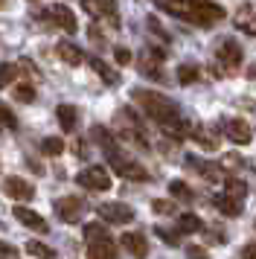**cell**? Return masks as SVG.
<instances>
[{"label": "cell", "mask_w": 256, "mask_h": 259, "mask_svg": "<svg viewBox=\"0 0 256 259\" xmlns=\"http://www.w3.org/2000/svg\"><path fill=\"white\" fill-rule=\"evenodd\" d=\"M18 76V64H9V61H0V88H9Z\"/></svg>", "instance_id": "cell-28"}, {"label": "cell", "mask_w": 256, "mask_h": 259, "mask_svg": "<svg viewBox=\"0 0 256 259\" xmlns=\"http://www.w3.org/2000/svg\"><path fill=\"white\" fill-rule=\"evenodd\" d=\"M32 3H35V0H32Z\"/></svg>", "instance_id": "cell-42"}, {"label": "cell", "mask_w": 256, "mask_h": 259, "mask_svg": "<svg viewBox=\"0 0 256 259\" xmlns=\"http://www.w3.org/2000/svg\"><path fill=\"white\" fill-rule=\"evenodd\" d=\"M12 215H15L23 227L35 230V233H47V222H44V215H41V212H35V210H29V207H23V204H21V207H15V210H12Z\"/></svg>", "instance_id": "cell-11"}, {"label": "cell", "mask_w": 256, "mask_h": 259, "mask_svg": "<svg viewBox=\"0 0 256 259\" xmlns=\"http://www.w3.org/2000/svg\"><path fill=\"white\" fill-rule=\"evenodd\" d=\"M154 3L166 15H175L181 21H189V0H154Z\"/></svg>", "instance_id": "cell-17"}, {"label": "cell", "mask_w": 256, "mask_h": 259, "mask_svg": "<svg viewBox=\"0 0 256 259\" xmlns=\"http://www.w3.org/2000/svg\"><path fill=\"white\" fill-rule=\"evenodd\" d=\"M56 53H58V59L64 61V64H70V67H76V64H81V61H84V53H81L73 41H58Z\"/></svg>", "instance_id": "cell-15"}, {"label": "cell", "mask_w": 256, "mask_h": 259, "mask_svg": "<svg viewBox=\"0 0 256 259\" xmlns=\"http://www.w3.org/2000/svg\"><path fill=\"white\" fill-rule=\"evenodd\" d=\"M0 128H9V131L18 128V117H15L6 105H0Z\"/></svg>", "instance_id": "cell-33"}, {"label": "cell", "mask_w": 256, "mask_h": 259, "mask_svg": "<svg viewBox=\"0 0 256 259\" xmlns=\"http://www.w3.org/2000/svg\"><path fill=\"white\" fill-rule=\"evenodd\" d=\"M15 253H18V250H15L9 242H0V256H15Z\"/></svg>", "instance_id": "cell-40"}, {"label": "cell", "mask_w": 256, "mask_h": 259, "mask_svg": "<svg viewBox=\"0 0 256 259\" xmlns=\"http://www.w3.org/2000/svg\"><path fill=\"white\" fill-rule=\"evenodd\" d=\"M236 26L242 29L244 35L256 38V12L250 9V6H242V9L236 12Z\"/></svg>", "instance_id": "cell-18"}, {"label": "cell", "mask_w": 256, "mask_h": 259, "mask_svg": "<svg viewBox=\"0 0 256 259\" xmlns=\"http://www.w3.org/2000/svg\"><path fill=\"white\" fill-rule=\"evenodd\" d=\"M41 152L50 154V157H58V154L64 152V140H61V137H47V140L41 143Z\"/></svg>", "instance_id": "cell-29"}, {"label": "cell", "mask_w": 256, "mask_h": 259, "mask_svg": "<svg viewBox=\"0 0 256 259\" xmlns=\"http://www.w3.org/2000/svg\"><path fill=\"white\" fill-rule=\"evenodd\" d=\"M178 227H181V233H198V230H204V224L198 219L195 212H181L178 215Z\"/></svg>", "instance_id": "cell-21"}, {"label": "cell", "mask_w": 256, "mask_h": 259, "mask_svg": "<svg viewBox=\"0 0 256 259\" xmlns=\"http://www.w3.org/2000/svg\"><path fill=\"white\" fill-rule=\"evenodd\" d=\"M96 212H99L102 222H108V224H131L134 222V210H131L128 204H122V201H105V204L96 207Z\"/></svg>", "instance_id": "cell-5"}, {"label": "cell", "mask_w": 256, "mask_h": 259, "mask_svg": "<svg viewBox=\"0 0 256 259\" xmlns=\"http://www.w3.org/2000/svg\"><path fill=\"white\" fill-rule=\"evenodd\" d=\"M81 6H84V12L88 15L99 18V0H81Z\"/></svg>", "instance_id": "cell-37"}, {"label": "cell", "mask_w": 256, "mask_h": 259, "mask_svg": "<svg viewBox=\"0 0 256 259\" xmlns=\"http://www.w3.org/2000/svg\"><path fill=\"white\" fill-rule=\"evenodd\" d=\"M189 137L201 146V149H207V152H216L219 149V134L209 128V125H201V122H195L192 128H189Z\"/></svg>", "instance_id": "cell-12"}, {"label": "cell", "mask_w": 256, "mask_h": 259, "mask_svg": "<svg viewBox=\"0 0 256 259\" xmlns=\"http://www.w3.org/2000/svg\"><path fill=\"white\" fill-rule=\"evenodd\" d=\"M76 184L84 189H99V192H105V189H111V175H108V169H102V166H88V169H81L79 175H76Z\"/></svg>", "instance_id": "cell-4"}, {"label": "cell", "mask_w": 256, "mask_h": 259, "mask_svg": "<svg viewBox=\"0 0 256 259\" xmlns=\"http://www.w3.org/2000/svg\"><path fill=\"white\" fill-rule=\"evenodd\" d=\"M3 195H9L15 201H32L35 198V187L26 184L23 178L12 175V178H3Z\"/></svg>", "instance_id": "cell-9"}, {"label": "cell", "mask_w": 256, "mask_h": 259, "mask_svg": "<svg viewBox=\"0 0 256 259\" xmlns=\"http://www.w3.org/2000/svg\"><path fill=\"white\" fill-rule=\"evenodd\" d=\"M81 212H84V201H81V198H73V195H67V198H58V201H56V215H58L64 224L81 222Z\"/></svg>", "instance_id": "cell-7"}, {"label": "cell", "mask_w": 256, "mask_h": 259, "mask_svg": "<svg viewBox=\"0 0 256 259\" xmlns=\"http://www.w3.org/2000/svg\"><path fill=\"white\" fill-rule=\"evenodd\" d=\"M186 166H192V169H195L204 181H212V184L219 181V169H216L212 163H204V160H201V157H195V154H189V157H186Z\"/></svg>", "instance_id": "cell-19"}, {"label": "cell", "mask_w": 256, "mask_h": 259, "mask_svg": "<svg viewBox=\"0 0 256 259\" xmlns=\"http://www.w3.org/2000/svg\"><path fill=\"white\" fill-rule=\"evenodd\" d=\"M247 79H256V64H250V70H247Z\"/></svg>", "instance_id": "cell-41"}, {"label": "cell", "mask_w": 256, "mask_h": 259, "mask_svg": "<svg viewBox=\"0 0 256 259\" xmlns=\"http://www.w3.org/2000/svg\"><path fill=\"white\" fill-rule=\"evenodd\" d=\"M26 253L35 259H56V250L50 245H44V242H38V239H32L29 245H26Z\"/></svg>", "instance_id": "cell-23"}, {"label": "cell", "mask_w": 256, "mask_h": 259, "mask_svg": "<svg viewBox=\"0 0 256 259\" xmlns=\"http://www.w3.org/2000/svg\"><path fill=\"white\" fill-rule=\"evenodd\" d=\"M56 117H58V125H61L64 131H73L76 125H79V111H76L73 105H58Z\"/></svg>", "instance_id": "cell-20"}, {"label": "cell", "mask_w": 256, "mask_h": 259, "mask_svg": "<svg viewBox=\"0 0 256 259\" xmlns=\"http://www.w3.org/2000/svg\"><path fill=\"white\" fill-rule=\"evenodd\" d=\"M91 67L99 73V76H102V82H105V84H116V82H119V73L111 70V67H108L102 59H93V61H91Z\"/></svg>", "instance_id": "cell-24"}, {"label": "cell", "mask_w": 256, "mask_h": 259, "mask_svg": "<svg viewBox=\"0 0 256 259\" xmlns=\"http://www.w3.org/2000/svg\"><path fill=\"white\" fill-rule=\"evenodd\" d=\"M88 259H116V242L114 239L91 242L88 245Z\"/></svg>", "instance_id": "cell-16"}, {"label": "cell", "mask_w": 256, "mask_h": 259, "mask_svg": "<svg viewBox=\"0 0 256 259\" xmlns=\"http://www.w3.org/2000/svg\"><path fill=\"white\" fill-rule=\"evenodd\" d=\"M102 152H105V157H108L111 169H114L119 178H128V181H149V172H146L137 160H131L128 154L119 152V149H116V143H108Z\"/></svg>", "instance_id": "cell-2"}, {"label": "cell", "mask_w": 256, "mask_h": 259, "mask_svg": "<svg viewBox=\"0 0 256 259\" xmlns=\"http://www.w3.org/2000/svg\"><path fill=\"white\" fill-rule=\"evenodd\" d=\"M242 166H244V157H242V154H236V152H230V154H224V157H221L219 169H224V172H239Z\"/></svg>", "instance_id": "cell-26"}, {"label": "cell", "mask_w": 256, "mask_h": 259, "mask_svg": "<svg viewBox=\"0 0 256 259\" xmlns=\"http://www.w3.org/2000/svg\"><path fill=\"white\" fill-rule=\"evenodd\" d=\"M131 99L143 108V114H146V117H151L154 122H160V125H166V122H172V119L181 117L178 105H175L172 99H166L163 94H157V91H143V88H134V91H131Z\"/></svg>", "instance_id": "cell-1"}, {"label": "cell", "mask_w": 256, "mask_h": 259, "mask_svg": "<svg viewBox=\"0 0 256 259\" xmlns=\"http://www.w3.org/2000/svg\"><path fill=\"white\" fill-rule=\"evenodd\" d=\"M15 99L18 102H35V84H29V82H23V84H15Z\"/></svg>", "instance_id": "cell-30"}, {"label": "cell", "mask_w": 256, "mask_h": 259, "mask_svg": "<svg viewBox=\"0 0 256 259\" xmlns=\"http://www.w3.org/2000/svg\"><path fill=\"white\" fill-rule=\"evenodd\" d=\"M114 59H116V64H128V61H131V53H128L125 47H116L114 50Z\"/></svg>", "instance_id": "cell-38"}, {"label": "cell", "mask_w": 256, "mask_h": 259, "mask_svg": "<svg viewBox=\"0 0 256 259\" xmlns=\"http://www.w3.org/2000/svg\"><path fill=\"white\" fill-rule=\"evenodd\" d=\"M221 128H224V137L230 143H236V146H247L253 140V131H250V125L244 119H224Z\"/></svg>", "instance_id": "cell-8"}, {"label": "cell", "mask_w": 256, "mask_h": 259, "mask_svg": "<svg viewBox=\"0 0 256 259\" xmlns=\"http://www.w3.org/2000/svg\"><path fill=\"white\" fill-rule=\"evenodd\" d=\"M224 6L212 3V0H189V21H195L201 26H209V24H219L224 21Z\"/></svg>", "instance_id": "cell-3"}, {"label": "cell", "mask_w": 256, "mask_h": 259, "mask_svg": "<svg viewBox=\"0 0 256 259\" xmlns=\"http://www.w3.org/2000/svg\"><path fill=\"white\" fill-rule=\"evenodd\" d=\"M212 207H216L221 215H230V219L242 215V201L227 195V192H216V195H212Z\"/></svg>", "instance_id": "cell-14"}, {"label": "cell", "mask_w": 256, "mask_h": 259, "mask_svg": "<svg viewBox=\"0 0 256 259\" xmlns=\"http://www.w3.org/2000/svg\"><path fill=\"white\" fill-rule=\"evenodd\" d=\"M47 18H53L64 32H76L79 29V21H76V15H73V9L70 6H64V3H53L50 9H47Z\"/></svg>", "instance_id": "cell-10"}, {"label": "cell", "mask_w": 256, "mask_h": 259, "mask_svg": "<svg viewBox=\"0 0 256 259\" xmlns=\"http://www.w3.org/2000/svg\"><path fill=\"white\" fill-rule=\"evenodd\" d=\"M224 192L242 201L244 195H247V184H244V181H239V178H227V184H224Z\"/></svg>", "instance_id": "cell-25"}, {"label": "cell", "mask_w": 256, "mask_h": 259, "mask_svg": "<svg viewBox=\"0 0 256 259\" xmlns=\"http://www.w3.org/2000/svg\"><path fill=\"white\" fill-rule=\"evenodd\" d=\"M216 59H219L221 67H227V70H236V67L242 64V47H239L233 38H221L219 47H216Z\"/></svg>", "instance_id": "cell-6"}, {"label": "cell", "mask_w": 256, "mask_h": 259, "mask_svg": "<svg viewBox=\"0 0 256 259\" xmlns=\"http://www.w3.org/2000/svg\"><path fill=\"white\" fill-rule=\"evenodd\" d=\"M84 239L91 245V242H102V239H111V236H108V227L102 222H91V224H84Z\"/></svg>", "instance_id": "cell-22"}, {"label": "cell", "mask_w": 256, "mask_h": 259, "mask_svg": "<svg viewBox=\"0 0 256 259\" xmlns=\"http://www.w3.org/2000/svg\"><path fill=\"white\" fill-rule=\"evenodd\" d=\"M198 79V67L195 64H181L178 67V82L181 84H192Z\"/></svg>", "instance_id": "cell-31"}, {"label": "cell", "mask_w": 256, "mask_h": 259, "mask_svg": "<svg viewBox=\"0 0 256 259\" xmlns=\"http://www.w3.org/2000/svg\"><path fill=\"white\" fill-rule=\"evenodd\" d=\"M119 242H122V247H125L134 259H146L149 256V242H146V236L143 233H122L119 236Z\"/></svg>", "instance_id": "cell-13"}, {"label": "cell", "mask_w": 256, "mask_h": 259, "mask_svg": "<svg viewBox=\"0 0 256 259\" xmlns=\"http://www.w3.org/2000/svg\"><path fill=\"white\" fill-rule=\"evenodd\" d=\"M186 256L189 259H207V250H204L201 245H189L186 247Z\"/></svg>", "instance_id": "cell-36"}, {"label": "cell", "mask_w": 256, "mask_h": 259, "mask_svg": "<svg viewBox=\"0 0 256 259\" xmlns=\"http://www.w3.org/2000/svg\"><path fill=\"white\" fill-rule=\"evenodd\" d=\"M154 233L160 236V239H163V242H166L169 247H178V245H181V239H178V233H172V230H166V227H160V224L154 227Z\"/></svg>", "instance_id": "cell-35"}, {"label": "cell", "mask_w": 256, "mask_h": 259, "mask_svg": "<svg viewBox=\"0 0 256 259\" xmlns=\"http://www.w3.org/2000/svg\"><path fill=\"white\" fill-rule=\"evenodd\" d=\"M169 192H172L178 201H192L195 198L192 189H189V184H184V181H172V184H169Z\"/></svg>", "instance_id": "cell-27"}, {"label": "cell", "mask_w": 256, "mask_h": 259, "mask_svg": "<svg viewBox=\"0 0 256 259\" xmlns=\"http://www.w3.org/2000/svg\"><path fill=\"white\" fill-rule=\"evenodd\" d=\"M151 210L157 212V215H178V210H175V204H172V201H163V198L151 201Z\"/></svg>", "instance_id": "cell-34"}, {"label": "cell", "mask_w": 256, "mask_h": 259, "mask_svg": "<svg viewBox=\"0 0 256 259\" xmlns=\"http://www.w3.org/2000/svg\"><path fill=\"white\" fill-rule=\"evenodd\" d=\"M99 15H105L108 21L119 24V12H116V0H99Z\"/></svg>", "instance_id": "cell-32"}, {"label": "cell", "mask_w": 256, "mask_h": 259, "mask_svg": "<svg viewBox=\"0 0 256 259\" xmlns=\"http://www.w3.org/2000/svg\"><path fill=\"white\" fill-rule=\"evenodd\" d=\"M242 259H256V242H250V245L242 247Z\"/></svg>", "instance_id": "cell-39"}]
</instances>
